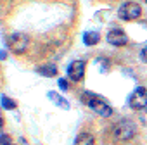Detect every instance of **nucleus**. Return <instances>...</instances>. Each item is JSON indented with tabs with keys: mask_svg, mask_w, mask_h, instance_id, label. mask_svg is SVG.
Segmentation results:
<instances>
[{
	"mask_svg": "<svg viewBox=\"0 0 147 145\" xmlns=\"http://www.w3.org/2000/svg\"><path fill=\"white\" fill-rule=\"evenodd\" d=\"M107 42H109L111 45H114V47H121V45H126L128 36H126V33H125L123 30L114 28V30H111V31L107 33Z\"/></svg>",
	"mask_w": 147,
	"mask_h": 145,
	"instance_id": "7",
	"label": "nucleus"
},
{
	"mask_svg": "<svg viewBox=\"0 0 147 145\" xmlns=\"http://www.w3.org/2000/svg\"><path fill=\"white\" fill-rule=\"evenodd\" d=\"M140 14H142V7L137 2H126L118 11V16L125 21H133V19L140 17Z\"/></svg>",
	"mask_w": 147,
	"mask_h": 145,
	"instance_id": "3",
	"label": "nucleus"
},
{
	"mask_svg": "<svg viewBox=\"0 0 147 145\" xmlns=\"http://www.w3.org/2000/svg\"><path fill=\"white\" fill-rule=\"evenodd\" d=\"M140 57H142V60H144V62H147V47H144V48H142Z\"/></svg>",
	"mask_w": 147,
	"mask_h": 145,
	"instance_id": "13",
	"label": "nucleus"
},
{
	"mask_svg": "<svg viewBox=\"0 0 147 145\" xmlns=\"http://www.w3.org/2000/svg\"><path fill=\"white\" fill-rule=\"evenodd\" d=\"M128 104H130V107H131L133 111H142V109H145V107H147V90H145L144 87L135 88V92L131 93Z\"/></svg>",
	"mask_w": 147,
	"mask_h": 145,
	"instance_id": "5",
	"label": "nucleus"
},
{
	"mask_svg": "<svg viewBox=\"0 0 147 145\" xmlns=\"http://www.w3.org/2000/svg\"><path fill=\"white\" fill-rule=\"evenodd\" d=\"M36 71L43 76H55L57 75V67L55 66H43V67H38Z\"/></svg>",
	"mask_w": 147,
	"mask_h": 145,
	"instance_id": "10",
	"label": "nucleus"
},
{
	"mask_svg": "<svg viewBox=\"0 0 147 145\" xmlns=\"http://www.w3.org/2000/svg\"><path fill=\"white\" fill-rule=\"evenodd\" d=\"M0 126H2V117H0Z\"/></svg>",
	"mask_w": 147,
	"mask_h": 145,
	"instance_id": "15",
	"label": "nucleus"
},
{
	"mask_svg": "<svg viewBox=\"0 0 147 145\" xmlns=\"http://www.w3.org/2000/svg\"><path fill=\"white\" fill-rule=\"evenodd\" d=\"M135 131H137L135 123H131V121H128V119H123V121H119V123L114 124V128H113V136H114L116 142H126V140L133 138Z\"/></svg>",
	"mask_w": 147,
	"mask_h": 145,
	"instance_id": "1",
	"label": "nucleus"
},
{
	"mask_svg": "<svg viewBox=\"0 0 147 145\" xmlns=\"http://www.w3.org/2000/svg\"><path fill=\"white\" fill-rule=\"evenodd\" d=\"M2 104H4V107H5V109H14V107H16L14 100H11L9 97H2Z\"/></svg>",
	"mask_w": 147,
	"mask_h": 145,
	"instance_id": "11",
	"label": "nucleus"
},
{
	"mask_svg": "<svg viewBox=\"0 0 147 145\" xmlns=\"http://www.w3.org/2000/svg\"><path fill=\"white\" fill-rule=\"evenodd\" d=\"M75 145H95V138L90 133H80L75 140Z\"/></svg>",
	"mask_w": 147,
	"mask_h": 145,
	"instance_id": "8",
	"label": "nucleus"
},
{
	"mask_svg": "<svg viewBox=\"0 0 147 145\" xmlns=\"http://www.w3.org/2000/svg\"><path fill=\"white\" fill-rule=\"evenodd\" d=\"M59 87H61V90H62V92H66V90H67V83H66L64 80H59Z\"/></svg>",
	"mask_w": 147,
	"mask_h": 145,
	"instance_id": "14",
	"label": "nucleus"
},
{
	"mask_svg": "<svg viewBox=\"0 0 147 145\" xmlns=\"http://www.w3.org/2000/svg\"><path fill=\"white\" fill-rule=\"evenodd\" d=\"M85 100H87V105L94 112H97L99 116H104V117L111 116V112H113L111 105L106 100H102L100 97H97V95H85Z\"/></svg>",
	"mask_w": 147,
	"mask_h": 145,
	"instance_id": "2",
	"label": "nucleus"
},
{
	"mask_svg": "<svg viewBox=\"0 0 147 145\" xmlns=\"http://www.w3.org/2000/svg\"><path fill=\"white\" fill-rule=\"evenodd\" d=\"M145 2H147V0H145Z\"/></svg>",
	"mask_w": 147,
	"mask_h": 145,
	"instance_id": "16",
	"label": "nucleus"
},
{
	"mask_svg": "<svg viewBox=\"0 0 147 145\" xmlns=\"http://www.w3.org/2000/svg\"><path fill=\"white\" fill-rule=\"evenodd\" d=\"M0 145H12L11 143V138L7 135H0Z\"/></svg>",
	"mask_w": 147,
	"mask_h": 145,
	"instance_id": "12",
	"label": "nucleus"
},
{
	"mask_svg": "<svg viewBox=\"0 0 147 145\" xmlns=\"http://www.w3.org/2000/svg\"><path fill=\"white\" fill-rule=\"evenodd\" d=\"M99 40H100V35L97 31H88V33L83 35L85 45H95V43H99Z\"/></svg>",
	"mask_w": 147,
	"mask_h": 145,
	"instance_id": "9",
	"label": "nucleus"
},
{
	"mask_svg": "<svg viewBox=\"0 0 147 145\" xmlns=\"http://www.w3.org/2000/svg\"><path fill=\"white\" fill-rule=\"evenodd\" d=\"M7 45H9V48H11L12 52L21 54V52H24V50L28 48L30 38H28L26 35H23V33H12V35L7 38Z\"/></svg>",
	"mask_w": 147,
	"mask_h": 145,
	"instance_id": "4",
	"label": "nucleus"
},
{
	"mask_svg": "<svg viewBox=\"0 0 147 145\" xmlns=\"http://www.w3.org/2000/svg\"><path fill=\"white\" fill-rule=\"evenodd\" d=\"M85 75V62L83 60H75L71 62L69 67H67V76L73 80V81H80Z\"/></svg>",
	"mask_w": 147,
	"mask_h": 145,
	"instance_id": "6",
	"label": "nucleus"
}]
</instances>
